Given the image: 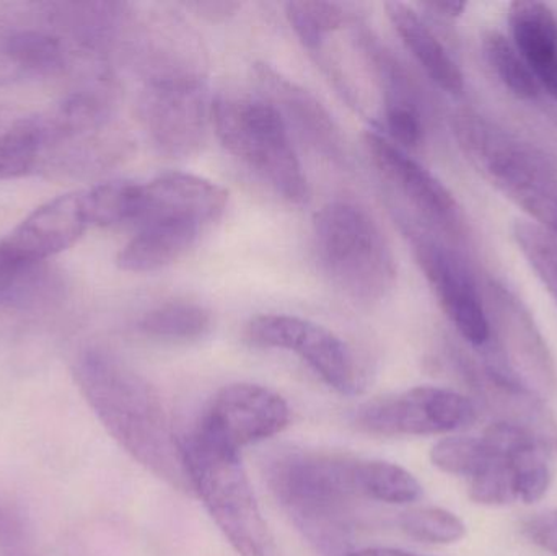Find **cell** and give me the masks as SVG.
<instances>
[{
    "instance_id": "cell-1",
    "label": "cell",
    "mask_w": 557,
    "mask_h": 556,
    "mask_svg": "<svg viewBox=\"0 0 557 556\" xmlns=\"http://www.w3.org/2000/svg\"><path fill=\"white\" fill-rule=\"evenodd\" d=\"M82 397L107 433L144 469L180 492L193 493L182 440L157 388L104 349L81 353L72 368Z\"/></svg>"
},
{
    "instance_id": "cell-2",
    "label": "cell",
    "mask_w": 557,
    "mask_h": 556,
    "mask_svg": "<svg viewBox=\"0 0 557 556\" xmlns=\"http://www.w3.org/2000/svg\"><path fill=\"white\" fill-rule=\"evenodd\" d=\"M359 459L326 453H292L270 469V485L282 508L308 541L337 551L354 529L362 502Z\"/></svg>"
},
{
    "instance_id": "cell-3",
    "label": "cell",
    "mask_w": 557,
    "mask_h": 556,
    "mask_svg": "<svg viewBox=\"0 0 557 556\" xmlns=\"http://www.w3.org/2000/svg\"><path fill=\"white\" fill-rule=\"evenodd\" d=\"M454 134L468 162L557 237L556 163L532 144L470 111L454 118Z\"/></svg>"
},
{
    "instance_id": "cell-4",
    "label": "cell",
    "mask_w": 557,
    "mask_h": 556,
    "mask_svg": "<svg viewBox=\"0 0 557 556\" xmlns=\"http://www.w3.org/2000/svg\"><path fill=\"white\" fill-rule=\"evenodd\" d=\"M191 492L240 556H281L240 453L193 430L182 440Z\"/></svg>"
},
{
    "instance_id": "cell-5",
    "label": "cell",
    "mask_w": 557,
    "mask_h": 556,
    "mask_svg": "<svg viewBox=\"0 0 557 556\" xmlns=\"http://www.w3.org/2000/svg\"><path fill=\"white\" fill-rule=\"evenodd\" d=\"M313 238L321 268L347 297L379 304L389 296L396 283L395 255L366 209L330 202L314 215Z\"/></svg>"
},
{
    "instance_id": "cell-6",
    "label": "cell",
    "mask_w": 557,
    "mask_h": 556,
    "mask_svg": "<svg viewBox=\"0 0 557 556\" xmlns=\"http://www.w3.org/2000/svg\"><path fill=\"white\" fill-rule=\"evenodd\" d=\"M212 124L222 146L281 198L297 206L310 201V186L290 131L267 98L219 95L212 100Z\"/></svg>"
},
{
    "instance_id": "cell-7",
    "label": "cell",
    "mask_w": 557,
    "mask_h": 556,
    "mask_svg": "<svg viewBox=\"0 0 557 556\" xmlns=\"http://www.w3.org/2000/svg\"><path fill=\"white\" fill-rule=\"evenodd\" d=\"M139 108L144 126L160 152L172 159L196 156L212 123L206 69L146 75Z\"/></svg>"
},
{
    "instance_id": "cell-8",
    "label": "cell",
    "mask_w": 557,
    "mask_h": 556,
    "mask_svg": "<svg viewBox=\"0 0 557 556\" xmlns=\"http://www.w3.org/2000/svg\"><path fill=\"white\" fill-rule=\"evenodd\" d=\"M405 232L416 260L451 325L471 346H486L491 339L490 316L476 280L463 258L428 227L409 221L405 222Z\"/></svg>"
},
{
    "instance_id": "cell-9",
    "label": "cell",
    "mask_w": 557,
    "mask_h": 556,
    "mask_svg": "<svg viewBox=\"0 0 557 556\" xmlns=\"http://www.w3.org/2000/svg\"><path fill=\"white\" fill-rule=\"evenodd\" d=\"M478 405L471 398L442 387H414L376 398L357 410L360 430L375 436H435L471 427Z\"/></svg>"
},
{
    "instance_id": "cell-10",
    "label": "cell",
    "mask_w": 557,
    "mask_h": 556,
    "mask_svg": "<svg viewBox=\"0 0 557 556\" xmlns=\"http://www.w3.org/2000/svg\"><path fill=\"white\" fill-rule=\"evenodd\" d=\"M247 338L260 348L294 353L339 394L354 395L362 387L352 349L320 323L285 313H264L250 320Z\"/></svg>"
},
{
    "instance_id": "cell-11",
    "label": "cell",
    "mask_w": 557,
    "mask_h": 556,
    "mask_svg": "<svg viewBox=\"0 0 557 556\" xmlns=\"http://www.w3.org/2000/svg\"><path fill=\"white\" fill-rule=\"evenodd\" d=\"M290 423L287 401L258 384L225 385L206 407L195 431L240 453L282 433Z\"/></svg>"
},
{
    "instance_id": "cell-12",
    "label": "cell",
    "mask_w": 557,
    "mask_h": 556,
    "mask_svg": "<svg viewBox=\"0 0 557 556\" xmlns=\"http://www.w3.org/2000/svg\"><path fill=\"white\" fill-rule=\"evenodd\" d=\"M366 146L380 175L425 222L451 238L461 237L465 224L460 206L437 176L380 133L369 131Z\"/></svg>"
},
{
    "instance_id": "cell-13",
    "label": "cell",
    "mask_w": 557,
    "mask_h": 556,
    "mask_svg": "<svg viewBox=\"0 0 557 556\" xmlns=\"http://www.w3.org/2000/svg\"><path fill=\"white\" fill-rule=\"evenodd\" d=\"M91 224L85 189L58 196L23 219L0 250L16 263L39 264L77 244Z\"/></svg>"
},
{
    "instance_id": "cell-14",
    "label": "cell",
    "mask_w": 557,
    "mask_h": 556,
    "mask_svg": "<svg viewBox=\"0 0 557 556\" xmlns=\"http://www.w3.org/2000/svg\"><path fill=\"white\" fill-rule=\"evenodd\" d=\"M228 191L218 183L185 172H169L140 183L136 225L157 219L189 222L206 228L224 215Z\"/></svg>"
},
{
    "instance_id": "cell-15",
    "label": "cell",
    "mask_w": 557,
    "mask_h": 556,
    "mask_svg": "<svg viewBox=\"0 0 557 556\" xmlns=\"http://www.w3.org/2000/svg\"><path fill=\"white\" fill-rule=\"evenodd\" d=\"M255 74L260 82L264 98L273 104L282 120L307 140L324 159L344 163L347 159L346 140L336 121L320 100L307 88L292 78L285 77L273 65H255Z\"/></svg>"
},
{
    "instance_id": "cell-16",
    "label": "cell",
    "mask_w": 557,
    "mask_h": 556,
    "mask_svg": "<svg viewBox=\"0 0 557 556\" xmlns=\"http://www.w3.org/2000/svg\"><path fill=\"white\" fill-rule=\"evenodd\" d=\"M509 23L512 42L540 88L557 100V18L552 7L517 0L510 3Z\"/></svg>"
},
{
    "instance_id": "cell-17",
    "label": "cell",
    "mask_w": 557,
    "mask_h": 556,
    "mask_svg": "<svg viewBox=\"0 0 557 556\" xmlns=\"http://www.w3.org/2000/svg\"><path fill=\"white\" fill-rule=\"evenodd\" d=\"M117 255V267L129 273H152L182 260L205 228L189 222L157 219L139 225Z\"/></svg>"
},
{
    "instance_id": "cell-18",
    "label": "cell",
    "mask_w": 557,
    "mask_h": 556,
    "mask_svg": "<svg viewBox=\"0 0 557 556\" xmlns=\"http://www.w3.org/2000/svg\"><path fill=\"white\" fill-rule=\"evenodd\" d=\"M385 9L393 28L425 74L442 90L460 94L465 87L463 74L424 18L411 5L403 2H388Z\"/></svg>"
},
{
    "instance_id": "cell-19",
    "label": "cell",
    "mask_w": 557,
    "mask_h": 556,
    "mask_svg": "<svg viewBox=\"0 0 557 556\" xmlns=\"http://www.w3.org/2000/svg\"><path fill=\"white\" fill-rule=\"evenodd\" d=\"M140 332L169 343H191L212 329V313L191 300H169L149 310L139 322Z\"/></svg>"
},
{
    "instance_id": "cell-20",
    "label": "cell",
    "mask_w": 557,
    "mask_h": 556,
    "mask_svg": "<svg viewBox=\"0 0 557 556\" xmlns=\"http://www.w3.org/2000/svg\"><path fill=\"white\" fill-rule=\"evenodd\" d=\"M59 287V277L45 263H16L0 250V307L49 302Z\"/></svg>"
},
{
    "instance_id": "cell-21",
    "label": "cell",
    "mask_w": 557,
    "mask_h": 556,
    "mask_svg": "<svg viewBox=\"0 0 557 556\" xmlns=\"http://www.w3.org/2000/svg\"><path fill=\"white\" fill-rule=\"evenodd\" d=\"M357 479L363 498L372 502L408 505L422 496L421 483L398 464L359 459Z\"/></svg>"
},
{
    "instance_id": "cell-22",
    "label": "cell",
    "mask_w": 557,
    "mask_h": 556,
    "mask_svg": "<svg viewBox=\"0 0 557 556\" xmlns=\"http://www.w3.org/2000/svg\"><path fill=\"white\" fill-rule=\"evenodd\" d=\"M285 15L301 45L320 54L327 36L346 23L349 13L343 3L300 0L285 3Z\"/></svg>"
},
{
    "instance_id": "cell-23",
    "label": "cell",
    "mask_w": 557,
    "mask_h": 556,
    "mask_svg": "<svg viewBox=\"0 0 557 556\" xmlns=\"http://www.w3.org/2000/svg\"><path fill=\"white\" fill-rule=\"evenodd\" d=\"M91 224L98 227L134 224L139 218L140 183L116 180L85 189Z\"/></svg>"
},
{
    "instance_id": "cell-24",
    "label": "cell",
    "mask_w": 557,
    "mask_h": 556,
    "mask_svg": "<svg viewBox=\"0 0 557 556\" xmlns=\"http://www.w3.org/2000/svg\"><path fill=\"white\" fill-rule=\"evenodd\" d=\"M483 51L491 69L497 75L504 87L509 88L510 94L522 100H533L539 97V82L533 77L529 65L523 61L516 45L499 32H490L483 38Z\"/></svg>"
},
{
    "instance_id": "cell-25",
    "label": "cell",
    "mask_w": 557,
    "mask_h": 556,
    "mask_svg": "<svg viewBox=\"0 0 557 556\" xmlns=\"http://www.w3.org/2000/svg\"><path fill=\"white\" fill-rule=\"evenodd\" d=\"M513 238L557 306V240L535 222L513 224Z\"/></svg>"
},
{
    "instance_id": "cell-26",
    "label": "cell",
    "mask_w": 557,
    "mask_h": 556,
    "mask_svg": "<svg viewBox=\"0 0 557 556\" xmlns=\"http://www.w3.org/2000/svg\"><path fill=\"white\" fill-rule=\"evenodd\" d=\"M486 443V441H484ZM487 446V444H486ZM490 449V459L470 479V496L483 506H506L519 502L516 472L506 456Z\"/></svg>"
},
{
    "instance_id": "cell-27",
    "label": "cell",
    "mask_w": 557,
    "mask_h": 556,
    "mask_svg": "<svg viewBox=\"0 0 557 556\" xmlns=\"http://www.w3.org/2000/svg\"><path fill=\"white\" fill-rule=\"evenodd\" d=\"M403 531L424 544H457L467 535V526L454 512L442 508H418L403 512L399 518Z\"/></svg>"
},
{
    "instance_id": "cell-28",
    "label": "cell",
    "mask_w": 557,
    "mask_h": 556,
    "mask_svg": "<svg viewBox=\"0 0 557 556\" xmlns=\"http://www.w3.org/2000/svg\"><path fill=\"white\" fill-rule=\"evenodd\" d=\"M490 459V449L483 437H445L431 450L434 467L448 475L473 479Z\"/></svg>"
},
{
    "instance_id": "cell-29",
    "label": "cell",
    "mask_w": 557,
    "mask_h": 556,
    "mask_svg": "<svg viewBox=\"0 0 557 556\" xmlns=\"http://www.w3.org/2000/svg\"><path fill=\"white\" fill-rule=\"evenodd\" d=\"M385 127L388 139L401 149L418 147L424 137L421 107H386Z\"/></svg>"
},
{
    "instance_id": "cell-30",
    "label": "cell",
    "mask_w": 557,
    "mask_h": 556,
    "mask_svg": "<svg viewBox=\"0 0 557 556\" xmlns=\"http://www.w3.org/2000/svg\"><path fill=\"white\" fill-rule=\"evenodd\" d=\"M33 548L28 519L9 499H0V555Z\"/></svg>"
},
{
    "instance_id": "cell-31",
    "label": "cell",
    "mask_w": 557,
    "mask_h": 556,
    "mask_svg": "<svg viewBox=\"0 0 557 556\" xmlns=\"http://www.w3.org/2000/svg\"><path fill=\"white\" fill-rule=\"evenodd\" d=\"M522 531L530 542L557 556V509L527 519L523 521Z\"/></svg>"
},
{
    "instance_id": "cell-32",
    "label": "cell",
    "mask_w": 557,
    "mask_h": 556,
    "mask_svg": "<svg viewBox=\"0 0 557 556\" xmlns=\"http://www.w3.org/2000/svg\"><path fill=\"white\" fill-rule=\"evenodd\" d=\"M183 5L208 22H224V20L237 15L244 3L231 2V0H195V2H186Z\"/></svg>"
},
{
    "instance_id": "cell-33",
    "label": "cell",
    "mask_w": 557,
    "mask_h": 556,
    "mask_svg": "<svg viewBox=\"0 0 557 556\" xmlns=\"http://www.w3.org/2000/svg\"><path fill=\"white\" fill-rule=\"evenodd\" d=\"M25 77H28V72L23 69V65L16 61L15 55L5 46L0 45V88Z\"/></svg>"
},
{
    "instance_id": "cell-34",
    "label": "cell",
    "mask_w": 557,
    "mask_h": 556,
    "mask_svg": "<svg viewBox=\"0 0 557 556\" xmlns=\"http://www.w3.org/2000/svg\"><path fill=\"white\" fill-rule=\"evenodd\" d=\"M422 7L428 10H432V12H437L438 15L447 16V18H457L461 13L467 9V3L465 2H429L422 3Z\"/></svg>"
},
{
    "instance_id": "cell-35",
    "label": "cell",
    "mask_w": 557,
    "mask_h": 556,
    "mask_svg": "<svg viewBox=\"0 0 557 556\" xmlns=\"http://www.w3.org/2000/svg\"><path fill=\"white\" fill-rule=\"evenodd\" d=\"M341 556H424V555L409 554V552L396 551V548L373 547V548H362V551L347 552V554H344Z\"/></svg>"
}]
</instances>
